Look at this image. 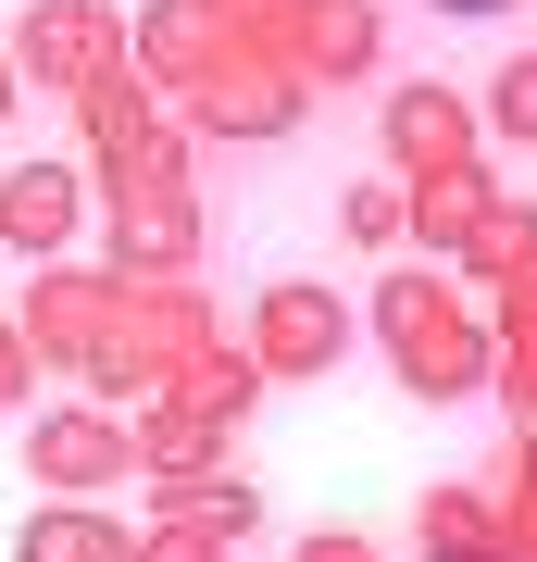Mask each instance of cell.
Masks as SVG:
<instances>
[{"mask_svg":"<svg viewBox=\"0 0 537 562\" xmlns=\"http://www.w3.org/2000/svg\"><path fill=\"white\" fill-rule=\"evenodd\" d=\"M438 13H500V0H438Z\"/></svg>","mask_w":537,"mask_h":562,"instance_id":"obj_1","label":"cell"}]
</instances>
